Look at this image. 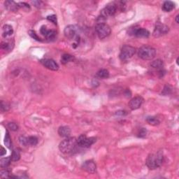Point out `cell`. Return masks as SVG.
I'll return each instance as SVG.
<instances>
[{
    "instance_id": "74e56055",
    "label": "cell",
    "mask_w": 179,
    "mask_h": 179,
    "mask_svg": "<svg viewBox=\"0 0 179 179\" xmlns=\"http://www.w3.org/2000/svg\"><path fill=\"white\" fill-rule=\"evenodd\" d=\"M124 94L126 95V97H131V95H132V93H131L130 90H128V89H127L125 90V93Z\"/></svg>"
},
{
    "instance_id": "ac0fdd59",
    "label": "cell",
    "mask_w": 179,
    "mask_h": 179,
    "mask_svg": "<svg viewBox=\"0 0 179 179\" xmlns=\"http://www.w3.org/2000/svg\"><path fill=\"white\" fill-rule=\"evenodd\" d=\"M13 34V29L12 26L9 25H5L2 28V36L4 38H8Z\"/></svg>"
},
{
    "instance_id": "ffe728a7",
    "label": "cell",
    "mask_w": 179,
    "mask_h": 179,
    "mask_svg": "<svg viewBox=\"0 0 179 179\" xmlns=\"http://www.w3.org/2000/svg\"><path fill=\"white\" fill-rule=\"evenodd\" d=\"M151 66L154 69H158L159 71H161L162 69H164V62L161 59H156V60L152 62L151 63Z\"/></svg>"
},
{
    "instance_id": "5b68a950",
    "label": "cell",
    "mask_w": 179,
    "mask_h": 179,
    "mask_svg": "<svg viewBox=\"0 0 179 179\" xmlns=\"http://www.w3.org/2000/svg\"><path fill=\"white\" fill-rule=\"evenodd\" d=\"M118 8V6L115 2H111L109 4L106 6L101 11L99 18L102 20V19L107 18L108 17L113 16V15H114L115 13L117 12Z\"/></svg>"
},
{
    "instance_id": "9a60e30c",
    "label": "cell",
    "mask_w": 179,
    "mask_h": 179,
    "mask_svg": "<svg viewBox=\"0 0 179 179\" xmlns=\"http://www.w3.org/2000/svg\"><path fill=\"white\" fill-rule=\"evenodd\" d=\"M14 47V41L13 40H8L6 41H2L1 43V49L6 52H10Z\"/></svg>"
},
{
    "instance_id": "83f0119b",
    "label": "cell",
    "mask_w": 179,
    "mask_h": 179,
    "mask_svg": "<svg viewBox=\"0 0 179 179\" xmlns=\"http://www.w3.org/2000/svg\"><path fill=\"white\" fill-rule=\"evenodd\" d=\"M10 109V105L8 102H6V101L1 100V113H4L7 112Z\"/></svg>"
},
{
    "instance_id": "f1b7e54d",
    "label": "cell",
    "mask_w": 179,
    "mask_h": 179,
    "mask_svg": "<svg viewBox=\"0 0 179 179\" xmlns=\"http://www.w3.org/2000/svg\"><path fill=\"white\" fill-rule=\"evenodd\" d=\"M29 34H30V36H31V37H32V38H34V39L36 40V41H42L41 38H40L39 36H38L37 34H36V32L33 30L29 31Z\"/></svg>"
},
{
    "instance_id": "1f68e13d",
    "label": "cell",
    "mask_w": 179,
    "mask_h": 179,
    "mask_svg": "<svg viewBox=\"0 0 179 179\" xmlns=\"http://www.w3.org/2000/svg\"><path fill=\"white\" fill-rule=\"evenodd\" d=\"M8 128H9V129H10L11 131H14V132L18 130V125L15 122H9L8 124Z\"/></svg>"
},
{
    "instance_id": "7402d4cb",
    "label": "cell",
    "mask_w": 179,
    "mask_h": 179,
    "mask_svg": "<svg viewBox=\"0 0 179 179\" xmlns=\"http://www.w3.org/2000/svg\"><path fill=\"white\" fill-rule=\"evenodd\" d=\"M146 120L149 125H153V126H157L158 125H159V123H160V121H159V119L155 116L147 117L146 119Z\"/></svg>"
},
{
    "instance_id": "f546056e",
    "label": "cell",
    "mask_w": 179,
    "mask_h": 179,
    "mask_svg": "<svg viewBox=\"0 0 179 179\" xmlns=\"http://www.w3.org/2000/svg\"><path fill=\"white\" fill-rule=\"evenodd\" d=\"M0 176L1 178H10V172L7 170V169H4L0 172Z\"/></svg>"
},
{
    "instance_id": "4dcf8cb0",
    "label": "cell",
    "mask_w": 179,
    "mask_h": 179,
    "mask_svg": "<svg viewBox=\"0 0 179 179\" xmlns=\"http://www.w3.org/2000/svg\"><path fill=\"white\" fill-rule=\"evenodd\" d=\"M19 142L21 145L24 146H28V137H25V136H21L19 137Z\"/></svg>"
},
{
    "instance_id": "cb8c5ba5",
    "label": "cell",
    "mask_w": 179,
    "mask_h": 179,
    "mask_svg": "<svg viewBox=\"0 0 179 179\" xmlns=\"http://www.w3.org/2000/svg\"><path fill=\"white\" fill-rule=\"evenodd\" d=\"M11 160V157H4V158H1L0 160V167L1 168H7L10 165Z\"/></svg>"
},
{
    "instance_id": "4316f807",
    "label": "cell",
    "mask_w": 179,
    "mask_h": 179,
    "mask_svg": "<svg viewBox=\"0 0 179 179\" xmlns=\"http://www.w3.org/2000/svg\"><path fill=\"white\" fill-rule=\"evenodd\" d=\"M28 145L32 146H35L38 144V138L37 137L34 136H30L28 137Z\"/></svg>"
},
{
    "instance_id": "52a82bcc",
    "label": "cell",
    "mask_w": 179,
    "mask_h": 179,
    "mask_svg": "<svg viewBox=\"0 0 179 179\" xmlns=\"http://www.w3.org/2000/svg\"><path fill=\"white\" fill-rule=\"evenodd\" d=\"M136 53V49L133 46L130 45L123 46L121 49L120 53V58L122 61H127L131 57H133V55Z\"/></svg>"
},
{
    "instance_id": "d590c367",
    "label": "cell",
    "mask_w": 179,
    "mask_h": 179,
    "mask_svg": "<svg viewBox=\"0 0 179 179\" xmlns=\"http://www.w3.org/2000/svg\"><path fill=\"white\" fill-rule=\"evenodd\" d=\"M18 5H19V8H22V9H30V5L28 4L27 3H25V2H20V3H18Z\"/></svg>"
},
{
    "instance_id": "ab89813d",
    "label": "cell",
    "mask_w": 179,
    "mask_h": 179,
    "mask_svg": "<svg viewBox=\"0 0 179 179\" xmlns=\"http://www.w3.org/2000/svg\"><path fill=\"white\" fill-rule=\"evenodd\" d=\"M6 153V150L4 149V148L3 147V146H1V156H4V155H5Z\"/></svg>"
},
{
    "instance_id": "9c48e42d",
    "label": "cell",
    "mask_w": 179,
    "mask_h": 179,
    "mask_svg": "<svg viewBox=\"0 0 179 179\" xmlns=\"http://www.w3.org/2000/svg\"><path fill=\"white\" fill-rule=\"evenodd\" d=\"M169 27L165 24L162 23H157L155 25V28L153 31V36L155 37H160L162 36H164L169 32Z\"/></svg>"
},
{
    "instance_id": "8d00e7d4",
    "label": "cell",
    "mask_w": 179,
    "mask_h": 179,
    "mask_svg": "<svg viewBox=\"0 0 179 179\" xmlns=\"http://www.w3.org/2000/svg\"><path fill=\"white\" fill-rule=\"evenodd\" d=\"M32 3L34 7L37 8H41L42 7V5H43V2L41 1H32Z\"/></svg>"
},
{
    "instance_id": "8fae6325",
    "label": "cell",
    "mask_w": 179,
    "mask_h": 179,
    "mask_svg": "<svg viewBox=\"0 0 179 179\" xmlns=\"http://www.w3.org/2000/svg\"><path fill=\"white\" fill-rule=\"evenodd\" d=\"M40 32L42 35L45 36L48 41H53L57 36V32L55 30H49L46 28V26L43 25L40 29Z\"/></svg>"
},
{
    "instance_id": "e0dca14e",
    "label": "cell",
    "mask_w": 179,
    "mask_h": 179,
    "mask_svg": "<svg viewBox=\"0 0 179 179\" xmlns=\"http://www.w3.org/2000/svg\"><path fill=\"white\" fill-rule=\"evenodd\" d=\"M4 5L7 10L13 11V12H15L20 9L18 4L15 3L14 1H6L4 2Z\"/></svg>"
},
{
    "instance_id": "7c38bea8",
    "label": "cell",
    "mask_w": 179,
    "mask_h": 179,
    "mask_svg": "<svg viewBox=\"0 0 179 179\" xmlns=\"http://www.w3.org/2000/svg\"><path fill=\"white\" fill-rule=\"evenodd\" d=\"M40 62L46 68L51 71H57L59 69V65L55 60L52 59H43L40 60Z\"/></svg>"
},
{
    "instance_id": "484cf974",
    "label": "cell",
    "mask_w": 179,
    "mask_h": 179,
    "mask_svg": "<svg viewBox=\"0 0 179 179\" xmlns=\"http://www.w3.org/2000/svg\"><path fill=\"white\" fill-rule=\"evenodd\" d=\"M4 143L6 146L7 148H9V149H11L12 148V141H11V138L10 136V134H9V131L7 130L6 131V135H5V138H4Z\"/></svg>"
},
{
    "instance_id": "2e32d148",
    "label": "cell",
    "mask_w": 179,
    "mask_h": 179,
    "mask_svg": "<svg viewBox=\"0 0 179 179\" xmlns=\"http://www.w3.org/2000/svg\"><path fill=\"white\" fill-rule=\"evenodd\" d=\"M71 129L69 127L67 126H62L59 127L58 129V134L61 137L63 138H67L69 137L71 135Z\"/></svg>"
},
{
    "instance_id": "277c9868",
    "label": "cell",
    "mask_w": 179,
    "mask_h": 179,
    "mask_svg": "<svg viewBox=\"0 0 179 179\" xmlns=\"http://www.w3.org/2000/svg\"><path fill=\"white\" fill-rule=\"evenodd\" d=\"M156 55V50L150 46H143L138 49V56L144 60H151Z\"/></svg>"
},
{
    "instance_id": "d6a6232c",
    "label": "cell",
    "mask_w": 179,
    "mask_h": 179,
    "mask_svg": "<svg viewBox=\"0 0 179 179\" xmlns=\"http://www.w3.org/2000/svg\"><path fill=\"white\" fill-rule=\"evenodd\" d=\"M47 20L51 21V22H52L53 24H55V25H57V16L55 15H49V16L47 17Z\"/></svg>"
},
{
    "instance_id": "5bb4252c",
    "label": "cell",
    "mask_w": 179,
    "mask_h": 179,
    "mask_svg": "<svg viewBox=\"0 0 179 179\" xmlns=\"http://www.w3.org/2000/svg\"><path fill=\"white\" fill-rule=\"evenodd\" d=\"M82 169L90 174H94L97 170V165L93 160H87L82 165Z\"/></svg>"
},
{
    "instance_id": "e575fe53",
    "label": "cell",
    "mask_w": 179,
    "mask_h": 179,
    "mask_svg": "<svg viewBox=\"0 0 179 179\" xmlns=\"http://www.w3.org/2000/svg\"><path fill=\"white\" fill-rule=\"evenodd\" d=\"M146 133H147V131L145 128H141L138 134V136L140 138H144L146 136Z\"/></svg>"
},
{
    "instance_id": "f35d334b",
    "label": "cell",
    "mask_w": 179,
    "mask_h": 179,
    "mask_svg": "<svg viewBox=\"0 0 179 179\" xmlns=\"http://www.w3.org/2000/svg\"><path fill=\"white\" fill-rule=\"evenodd\" d=\"M115 114H116V115H125L127 114V113H126V111H117Z\"/></svg>"
},
{
    "instance_id": "44dd1931",
    "label": "cell",
    "mask_w": 179,
    "mask_h": 179,
    "mask_svg": "<svg viewBox=\"0 0 179 179\" xmlns=\"http://www.w3.org/2000/svg\"><path fill=\"white\" fill-rule=\"evenodd\" d=\"M96 76L97 78H101V79H106V78H108L109 77V72L107 69H101L97 72Z\"/></svg>"
},
{
    "instance_id": "8992f818",
    "label": "cell",
    "mask_w": 179,
    "mask_h": 179,
    "mask_svg": "<svg viewBox=\"0 0 179 179\" xmlns=\"http://www.w3.org/2000/svg\"><path fill=\"white\" fill-rule=\"evenodd\" d=\"M95 32L100 39H103L110 35L111 30L110 27L104 22H98L95 26Z\"/></svg>"
},
{
    "instance_id": "30bf717a",
    "label": "cell",
    "mask_w": 179,
    "mask_h": 179,
    "mask_svg": "<svg viewBox=\"0 0 179 179\" xmlns=\"http://www.w3.org/2000/svg\"><path fill=\"white\" fill-rule=\"evenodd\" d=\"M129 33L138 38H148L150 36L149 31L144 28H130Z\"/></svg>"
},
{
    "instance_id": "603a6c76",
    "label": "cell",
    "mask_w": 179,
    "mask_h": 179,
    "mask_svg": "<svg viewBox=\"0 0 179 179\" xmlns=\"http://www.w3.org/2000/svg\"><path fill=\"white\" fill-rule=\"evenodd\" d=\"M74 59V56L69 55V54H64L61 57V62L63 64H66L68 62L73 61Z\"/></svg>"
},
{
    "instance_id": "d6986e66",
    "label": "cell",
    "mask_w": 179,
    "mask_h": 179,
    "mask_svg": "<svg viewBox=\"0 0 179 179\" xmlns=\"http://www.w3.org/2000/svg\"><path fill=\"white\" fill-rule=\"evenodd\" d=\"M175 8V4L172 1H165L164 4H163L162 7V10L165 11V12H170L172 11L173 9Z\"/></svg>"
},
{
    "instance_id": "6da1fadb",
    "label": "cell",
    "mask_w": 179,
    "mask_h": 179,
    "mask_svg": "<svg viewBox=\"0 0 179 179\" xmlns=\"http://www.w3.org/2000/svg\"><path fill=\"white\" fill-rule=\"evenodd\" d=\"M163 159H164V155L162 151H159L155 153H151L146 159V166L152 170L156 169L162 165Z\"/></svg>"
},
{
    "instance_id": "7a4b0ae2",
    "label": "cell",
    "mask_w": 179,
    "mask_h": 179,
    "mask_svg": "<svg viewBox=\"0 0 179 179\" xmlns=\"http://www.w3.org/2000/svg\"><path fill=\"white\" fill-rule=\"evenodd\" d=\"M64 36L69 40L74 41V43L73 44V46L74 45H78L80 40V29L76 25H70L67 26L64 30Z\"/></svg>"
},
{
    "instance_id": "836d02e7",
    "label": "cell",
    "mask_w": 179,
    "mask_h": 179,
    "mask_svg": "<svg viewBox=\"0 0 179 179\" xmlns=\"http://www.w3.org/2000/svg\"><path fill=\"white\" fill-rule=\"evenodd\" d=\"M171 92H172V88H170V86H165L164 90H162V93L165 95H169V94H171Z\"/></svg>"
},
{
    "instance_id": "ba28073f",
    "label": "cell",
    "mask_w": 179,
    "mask_h": 179,
    "mask_svg": "<svg viewBox=\"0 0 179 179\" xmlns=\"http://www.w3.org/2000/svg\"><path fill=\"white\" fill-rule=\"evenodd\" d=\"M97 141L95 137H87L84 134H81L77 138V144L78 146L81 148H89L92 144H94Z\"/></svg>"
},
{
    "instance_id": "60d3db41",
    "label": "cell",
    "mask_w": 179,
    "mask_h": 179,
    "mask_svg": "<svg viewBox=\"0 0 179 179\" xmlns=\"http://www.w3.org/2000/svg\"><path fill=\"white\" fill-rule=\"evenodd\" d=\"M178 18H179V15L178 14L176 16V23H178L179 22V21H178Z\"/></svg>"
},
{
    "instance_id": "3957f363",
    "label": "cell",
    "mask_w": 179,
    "mask_h": 179,
    "mask_svg": "<svg viewBox=\"0 0 179 179\" xmlns=\"http://www.w3.org/2000/svg\"><path fill=\"white\" fill-rule=\"evenodd\" d=\"M77 139L75 137H67L59 143V149L62 153L68 154L73 152L76 149Z\"/></svg>"
},
{
    "instance_id": "d4e9b609",
    "label": "cell",
    "mask_w": 179,
    "mask_h": 179,
    "mask_svg": "<svg viewBox=\"0 0 179 179\" xmlns=\"http://www.w3.org/2000/svg\"><path fill=\"white\" fill-rule=\"evenodd\" d=\"M11 160L13 162H17L20 159V151L18 149H14L12 151V154L11 156Z\"/></svg>"
},
{
    "instance_id": "4fadbf2b",
    "label": "cell",
    "mask_w": 179,
    "mask_h": 179,
    "mask_svg": "<svg viewBox=\"0 0 179 179\" xmlns=\"http://www.w3.org/2000/svg\"><path fill=\"white\" fill-rule=\"evenodd\" d=\"M143 102V97L141 96H136V97L132 98L129 102V107L131 110H136L141 107L142 104Z\"/></svg>"
}]
</instances>
